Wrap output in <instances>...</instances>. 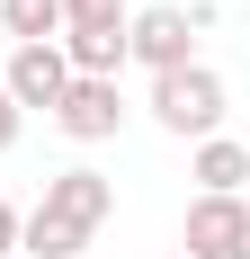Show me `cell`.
Instances as JSON below:
<instances>
[{
	"label": "cell",
	"instance_id": "obj_1",
	"mask_svg": "<svg viewBox=\"0 0 250 259\" xmlns=\"http://www.w3.org/2000/svg\"><path fill=\"white\" fill-rule=\"evenodd\" d=\"M107 214H116V179H99V170H54L45 206L18 214V250L27 259H80L90 241H99Z\"/></svg>",
	"mask_w": 250,
	"mask_h": 259
},
{
	"label": "cell",
	"instance_id": "obj_2",
	"mask_svg": "<svg viewBox=\"0 0 250 259\" xmlns=\"http://www.w3.org/2000/svg\"><path fill=\"white\" fill-rule=\"evenodd\" d=\"M125 27H134V9L125 0H63V63H72V80H116L125 72Z\"/></svg>",
	"mask_w": 250,
	"mask_h": 259
},
{
	"label": "cell",
	"instance_id": "obj_3",
	"mask_svg": "<svg viewBox=\"0 0 250 259\" xmlns=\"http://www.w3.org/2000/svg\"><path fill=\"white\" fill-rule=\"evenodd\" d=\"M152 125L161 134H215L224 125V72H205V63H179V72L152 80Z\"/></svg>",
	"mask_w": 250,
	"mask_h": 259
},
{
	"label": "cell",
	"instance_id": "obj_4",
	"mask_svg": "<svg viewBox=\"0 0 250 259\" xmlns=\"http://www.w3.org/2000/svg\"><path fill=\"white\" fill-rule=\"evenodd\" d=\"M188 36H197L188 9H134V27H125V63H143V72L161 80V72H179V63H197Z\"/></svg>",
	"mask_w": 250,
	"mask_h": 259
},
{
	"label": "cell",
	"instance_id": "obj_5",
	"mask_svg": "<svg viewBox=\"0 0 250 259\" xmlns=\"http://www.w3.org/2000/svg\"><path fill=\"white\" fill-rule=\"evenodd\" d=\"M0 90H9V107H18V116H27V107H45V116H54V107H63V90H72L63 45H18V54H9V72H0Z\"/></svg>",
	"mask_w": 250,
	"mask_h": 259
},
{
	"label": "cell",
	"instance_id": "obj_6",
	"mask_svg": "<svg viewBox=\"0 0 250 259\" xmlns=\"http://www.w3.org/2000/svg\"><path fill=\"white\" fill-rule=\"evenodd\" d=\"M188 259H250V206L241 197H197L188 206Z\"/></svg>",
	"mask_w": 250,
	"mask_h": 259
},
{
	"label": "cell",
	"instance_id": "obj_7",
	"mask_svg": "<svg viewBox=\"0 0 250 259\" xmlns=\"http://www.w3.org/2000/svg\"><path fill=\"white\" fill-rule=\"evenodd\" d=\"M54 125L72 134V143H107V134L125 125L116 80H72V90H63V107H54Z\"/></svg>",
	"mask_w": 250,
	"mask_h": 259
},
{
	"label": "cell",
	"instance_id": "obj_8",
	"mask_svg": "<svg viewBox=\"0 0 250 259\" xmlns=\"http://www.w3.org/2000/svg\"><path fill=\"white\" fill-rule=\"evenodd\" d=\"M188 179H197V197H241L250 152L232 143V134H205V143H197V170H188Z\"/></svg>",
	"mask_w": 250,
	"mask_h": 259
},
{
	"label": "cell",
	"instance_id": "obj_9",
	"mask_svg": "<svg viewBox=\"0 0 250 259\" xmlns=\"http://www.w3.org/2000/svg\"><path fill=\"white\" fill-rule=\"evenodd\" d=\"M0 27L18 45H54L63 36V0H0Z\"/></svg>",
	"mask_w": 250,
	"mask_h": 259
},
{
	"label": "cell",
	"instance_id": "obj_10",
	"mask_svg": "<svg viewBox=\"0 0 250 259\" xmlns=\"http://www.w3.org/2000/svg\"><path fill=\"white\" fill-rule=\"evenodd\" d=\"M18 143V107H9V90H0V152Z\"/></svg>",
	"mask_w": 250,
	"mask_h": 259
},
{
	"label": "cell",
	"instance_id": "obj_11",
	"mask_svg": "<svg viewBox=\"0 0 250 259\" xmlns=\"http://www.w3.org/2000/svg\"><path fill=\"white\" fill-rule=\"evenodd\" d=\"M18 250V214H9V197H0V259Z\"/></svg>",
	"mask_w": 250,
	"mask_h": 259
}]
</instances>
